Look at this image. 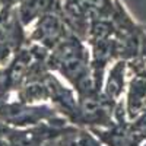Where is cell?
I'll list each match as a JSON object with an SVG mask.
<instances>
[{"mask_svg":"<svg viewBox=\"0 0 146 146\" xmlns=\"http://www.w3.org/2000/svg\"><path fill=\"white\" fill-rule=\"evenodd\" d=\"M47 67L75 88L91 72V51L88 42L78 35L70 34L48 53Z\"/></svg>","mask_w":146,"mask_h":146,"instance_id":"obj_1","label":"cell"},{"mask_svg":"<svg viewBox=\"0 0 146 146\" xmlns=\"http://www.w3.org/2000/svg\"><path fill=\"white\" fill-rule=\"evenodd\" d=\"M57 118L62 115L51 104H25L13 96L0 108V120L15 129H28Z\"/></svg>","mask_w":146,"mask_h":146,"instance_id":"obj_2","label":"cell"},{"mask_svg":"<svg viewBox=\"0 0 146 146\" xmlns=\"http://www.w3.org/2000/svg\"><path fill=\"white\" fill-rule=\"evenodd\" d=\"M70 34L72 32L60 12V0H57L54 9L38 18L27 31V42L36 44L47 51H51Z\"/></svg>","mask_w":146,"mask_h":146,"instance_id":"obj_3","label":"cell"},{"mask_svg":"<svg viewBox=\"0 0 146 146\" xmlns=\"http://www.w3.org/2000/svg\"><path fill=\"white\" fill-rule=\"evenodd\" d=\"M115 0H62V13L73 25L91 22L92 19L111 18Z\"/></svg>","mask_w":146,"mask_h":146,"instance_id":"obj_4","label":"cell"},{"mask_svg":"<svg viewBox=\"0 0 146 146\" xmlns=\"http://www.w3.org/2000/svg\"><path fill=\"white\" fill-rule=\"evenodd\" d=\"M45 80L48 85V91H50V104L72 126H76L78 110H79L76 91L51 70L48 72Z\"/></svg>","mask_w":146,"mask_h":146,"instance_id":"obj_5","label":"cell"},{"mask_svg":"<svg viewBox=\"0 0 146 146\" xmlns=\"http://www.w3.org/2000/svg\"><path fill=\"white\" fill-rule=\"evenodd\" d=\"M124 76H126V62L121 58L113 63L105 72L102 94L115 105L118 104L121 95L124 92V83H126Z\"/></svg>","mask_w":146,"mask_h":146,"instance_id":"obj_6","label":"cell"},{"mask_svg":"<svg viewBox=\"0 0 146 146\" xmlns=\"http://www.w3.org/2000/svg\"><path fill=\"white\" fill-rule=\"evenodd\" d=\"M45 78L25 82L13 92L12 96L25 104H50V91Z\"/></svg>","mask_w":146,"mask_h":146,"instance_id":"obj_7","label":"cell"},{"mask_svg":"<svg viewBox=\"0 0 146 146\" xmlns=\"http://www.w3.org/2000/svg\"><path fill=\"white\" fill-rule=\"evenodd\" d=\"M56 5L57 0H21L16 6V13L22 27L28 31L36 19L53 10Z\"/></svg>","mask_w":146,"mask_h":146,"instance_id":"obj_8","label":"cell"},{"mask_svg":"<svg viewBox=\"0 0 146 146\" xmlns=\"http://www.w3.org/2000/svg\"><path fill=\"white\" fill-rule=\"evenodd\" d=\"M146 104V80L133 79L129 85L127 101H126V113L129 118H135Z\"/></svg>","mask_w":146,"mask_h":146,"instance_id":"obj_9","label":"cell"},{"mask_svg":"<svg viewBox=\"0 0 146 146\" xmlns=\"http://www.w3.org/2000/svg\"><path fill=\"white\" fill-rule=\"evenodd\" d=\"M13 95V88L9 82V78H7V73H6V69L5 66L0 67V108H2Z\"/></svg>","mask_w":146,"mask_h":146,"instance_id":"obj_10","label":"cell"},{"mask_svg":"<svg viewBox=\"0 0 146 146\" xmlns=\"http://www.w3.org/2000/svg\"><path fill=\"white\" fill-rule=\"evenodd\" d=\"M13 53H15L13 48H10L6 44H0V67L6 66L10 62V58H12V56H13Z\"/></svg>","mask_w":146,"mask_h":146,"instance_id":"obj_11","label":"cell"},{"mask_svg":"<svg viewBox=\"0 0 146 146\" xmlns=\"http://www.w3.org/2000/svg\"><path fill=\"white\" fill-rule=\"evenodd\" d=\"M21 0H0V7H16Z\"/></svg>","mask_w":146,"mask_h":146,"instance_id":"obj_12","label":"cell"}]
</instances>
